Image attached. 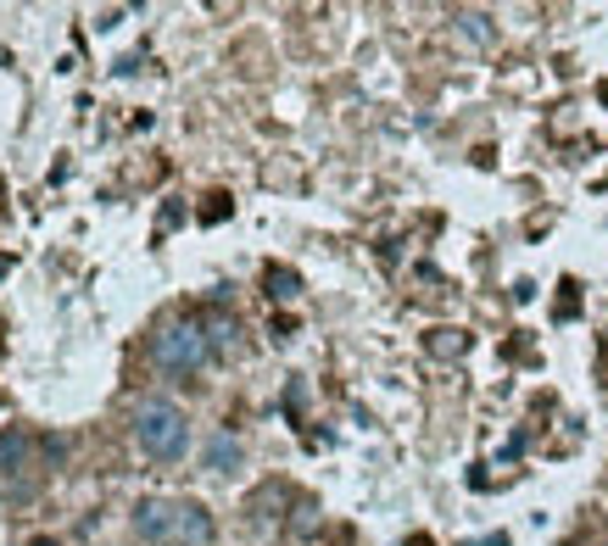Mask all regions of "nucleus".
I'll list each match as a JSON object with an SVG mask.
<instances>
[{"mask_svg": "<svg viewBox=\"0 0 608 546\" xmlns=\"http://www.w3.org/2000/svg\"><path fill=\"white\" fill-rule=\"evenodd\" d=\"M23 458H28V435L23 429L0 435V474H23Z\"/></svg>", "mask_w": 608, "mask_h": 546, "instance_id": "nucleus-6", "label": "nucleus"}, {"mask_svg": "<svg viewBox=\"0 0 608 546\" xmlns=\"http://www.w3.org/2000/svg\"><path fill=\"white\" fill-rule=\"evenodd\" d=\"M603 546H608V541H603Z\"/></svg>", "mask_w": 608, "mask_h": 546, "instance_id": "nucleus-12", "label": "nucleus"}, {"mask_svg": "<svg viewBox=\"0 0 608 546\" xmlns=\"http://www.w3.org/2000/svg\"><path fill=\"white\" fill-rule=\"evenodd\" d=\"M430 352L436 357H463V352H470V335H463V329H430Z\"/></svg>", "mask_w": 608, "mask_h": 546, "instance_id": "nucleus-7", "label": "nucleus"}, {"mask_svg": "<svg viewBox=\"0 0 608 546\" xmlns=\"http://www.w3.org/2000/svg\"><path fill=\"white\" fill-rule=\"evenodd\" d=\"M173 541L179 546H207L212 541V513L202 502H173Z\"/></svg>", "mask_w": 608, "mask_h": 546, "instance_id": "nucleus-3", "label": "nucleus"}, {"mask_svg": "<svg viewBox=\"0 0 608 546\" xmlns=\"http://www.w3.org/2000/svg\"><path fill=\"white\" fill-rule=\"evenodd\" d=\"M207 352H212V340H207V329L191 324V318L157 329V340H151V357H157L162 374H196V368L207 363Z\"/></svg>", "mask_w": 608, "mask_h": 546, "instance_id": "nucleus-2", "label": "nucleus"}, {"mask_svg": "<svg viewBox=\"0 0 608 546\" xmlns=\"http://www.w3.org/2000/svg\"><path fill=\"white\" fill-rule=\"evenodd\" d=\"M134 535H139V541H173V502H162V496H146V502L134 508Z\"/></svg>", "mask_w": 608, "mask_h": 546, "instance_id": "nucleus-4", "label": "nucleus"}, {"mask_svg": "<svg viewBox=\"0 0 608 546\" xmlns=\"http://www.w3.org/2000/svg\"><path fill=\"white\" fill-rule=\"evenodd\" d=\"M296 274L291 268H268V295H279V302H291V295H296Z\"/></svg>", "mask_w": 608, "mask_h": 546, "instance_id": "nucleus-9", "label": "nucleus"}, {"mask_svg": "<svg viewBox=\"0 0 608 546\" xmlns=\"http://www.w3.org/2000/svg\"><path fill=\"white\" fill-rule=\"evenodd\" d=\"M0 335H7V324H0Z\"/></svg>", "mask_w": 608, "mask_h": 546, "instance_id": "nucleus-11", "label": "nucleus"}, {"mask_svg": "<svg viewBox=\"0 0 608 546\" xmlns=\"http://www.w3.org/2000/svg\"><path fill=\"white\" fill-rule=\"evenodd\" d=\"M134 440H139V452H151L157 463H173V458H184V446H191V424H184V413L168 396H146V402L134 408Z\"/></svg>", "mask_w": 608, "mask_h": 546, "instance_id": "nucleus-1", "label": "nucleus"}, {"mask_svg": "<svg viewBox=\"0 0 608 546\" xmlns=\"http://www.w3.org/2000/svg\"><path fill=\"white\" fill-rule=\"evenodd\" d=\"M34 546H62V541H34Z\"/></svg>", "mask_w": 608, "mask_h": 546, "instance_id": "nucleus-10", "label": "nucleus"}, {"mask_svg": "<svg viewBox=\"0 0 608 546\" xmlns=\"http://www.w3.org/2000/svg\"><path fill=\"white\" fill-rule=\"evenodd\" d=\"M458 34L475 39V45H491V17L486 12H458Z\"/></svg>", "mask_w": 608, "mask_h": 546, "instance_id": "nucleus-8", "label": "nucleus"}, {"mask_svg": "<svg viewBox=\"0 0 608 546\" xmlns=\"http://www.w3.org/2000/svg\"><path fill=\"white\" fill-rule=\"evenodd\" d=\"M212 474H229V469H241V440L229 435V429H218L212 440H207V458H202Z\"/></svg>", "mask_w": 608, "mask_h": 546, "instance_id": "nucleus-5", "label": "nucleus"}]
</instances>
